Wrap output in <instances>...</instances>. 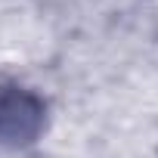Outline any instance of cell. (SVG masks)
<instances>
[{
	"instance_id": "cell-1",
	"label": "cell",
	"mask_w": 158,
	"mask_h": 158,
	"mask_svg": "<svg viewBox=\"0 0 158 158\" xmlns=\"http://www.w3.org/2000/svg\"><path fill=\"white\" fill-rule=\"evenodd\" d=\"M44 124V106L22 87L0 93V143H31Z\"/></svg>"
}]
</instances>
